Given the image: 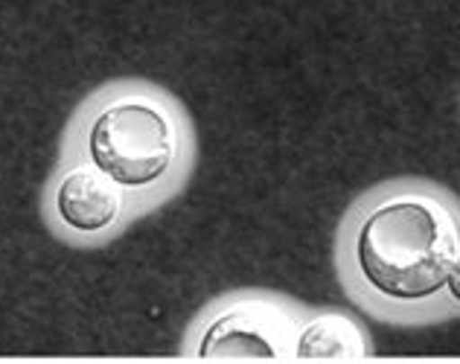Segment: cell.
<instances>
[{"mask_svg": "<svg viewBox=\"0 0 460 364\" xmlns=\"http://www.w3.org/2000/svg\"><path fill=\"white\" fill-rule=\"evenodd\" d=\"M178 129L161 105L149 100H117L91 126V157L123 187H146L172 166Z\"/></svg>", "mask_w": 460, "mask_h": 364, "instance_id": "7a4b0ae2", "label": "cell"}, {"mask_svg": "<svg viewBox=\"0 0 460 364\" xmlns=\"http://www.w3.org/2000/svg\"><path fill=\"white\" fill-rule=\"evenodd\" d=\"M295 359L304 361H347L367 359V342L361 326L347 315H321L297 333Z\"/></svg>", "mask_w": 460, "mask_h": 364, "instance_id": "5b68a950", "label": "cell"}, {"mask_svg": "<svg viewBox=\"0 0 460 364\" xmlns=\"http://www.w3.org/2000/svg\"><path fill=\"white\" fill-rule=\"evenodd\" d=\"M446 286H449L452 297H455V300H460V253H457V260H455V265H452L449 277H446Z\"/></svg>", "mask_w": 460, "mask_h": 364, "instance_id": "8992f818", "label": "cell"}, {"mask_svg": "<svg viewBox=\"0 0 460 364\" xmlns=\"http://www.w3.org/2000/svg\"><path fill=\"white\" fill-rule=\"evenodd\" d=\"M460 253V225L429 196L376 204L356 234V262L370 289L391 300H422L446 286Z\"/></svg>", "mask_w": 460, "mask_h": 364, "instance_id": "6da1fadb", "label": "cell"}, {"mask_svg": "<svg viewBox=\"0 0 460 364\" xmlns=\"http://www.w3.org/2000/svg\"><path fill=\"white\" fill-rule=\"evenodd\" d=\"M297 326L274 303L248 300L219 315L201 338L199 356L210 361H274L292 359Z\"/></svg>", "mask_w": 460, "mask_h": 364, "instance_id": "3957f363", "label": "cell"}, {"mask_svg": "<svg viewBox=\"0 0 460 364\" xmlns=\"http://www.w3.org/2000/svg\"><path fill=\"white\" fill-rule=\"evenodd\" d=\"M56 208L62 222L82 234H93L114 222L123 208L117 181L108 178L102 169L79 166L74 169L56 192Z\"/></svg>", "mask_w": 460, "mask_h": 364, "instance_id": "277c9868", "label": "cell"}]
</instances>
